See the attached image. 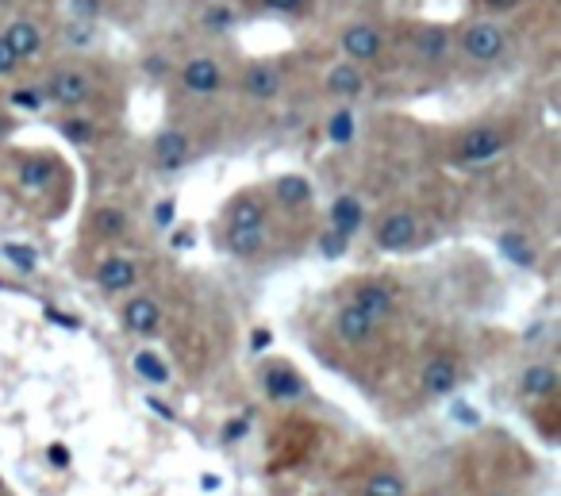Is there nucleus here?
Instances as JSON below:
<instances>
[{"mask_svg": "<svg viewBox=\"0 0 561 496\" xmlns=\"http://www.w3.org/2000/svg\"><path fill=\"white\" fill-rule=\"evenodd\" d=\"M454 43H458V50H462L469 62H477V66H496V62H504L508 50H512V31L500 24L496 16H477V20H469V24L458 27Z\"/></svg>", "mask_w": 561, "mask_h": 496, "instance_id": "nucleus-1", "label": "nucleus"}, {"mask_svg": "<svg viewBox=\"0 0 561 496\" xmlns=\"http://www.w3.org/2000/svg\"><path fill=\"white\" fill-rule=\"evenodd\" d=\"M43 93H47V104H58V108L74 112V108H85L89 100L97 97V81L81 66H58L43 81Z\"/></svg>", "mask_w": 561, "mask_h": 496, "instance_id": "nucleus-2", "label": "nucleus"}, {"mask_svg": "<svg viewBox=\"0 0 561 496\" xmlns=\"http://www.w3.org/2000/svg\"><path fill=\"white\" fill-rule=\"evenodd\" d=\"M508 150V135L500 131L496 124H477L469 127L462 139H458V147H454V158L462 162V166H485L492 158H500Z\"/></svg>", "mask_w": 561, "mask_h": 496, "instance_id": "nucleus-3", "label": "nucleus"}, {"mask_svg": "<svg viewBox=\"0 0 561 496\" xmlns=\"http://www.w3.org/2000/svg\"><path fill=\"white\" fill-rule=\"evenodd\" d=\"M339 50L346 62L369 66V62H381V54H385V35H381L377 24L358 20V24H346L339 31Z\"/></svg>", "mask_w": 561, "mask_h": 496, "instance_id": "nucleus-4", "label": "nucleus"}, {"mask_svg": "<svg viewBox=\"0 0 561 496\" xmlns=\"http://www.w3.org/2000/svg\"><path fill=\"white\" fill-rule=\"evenodd\" d=\"M177 81H181V89L189 97H216L223 85H227V74H223V66L212 54H196L189 62H181Z\"/></svg>", "mask_w": 561, "mask_h": 496, "instance_id": "nucleus-5", "label": "nucleus"}, {"mask_svg": "<svg viewBox=\"0 0 561 496\" xmlns=\"http://www.w3.org/2000/svg\"><path fill=\"white\" fill-rule=\"evenodd\" d=\"M0 39L16 50L20 62H31V58H43L47 54V27L31 16H12L8 24L0 27Z\"/></svg>", "mask_w": 561, "mask_h": 496, "instance_id": "nucleus-6", "label": "nucleus"}, {"mask_svg": "<svg viewBox=\"0 0 561 496\" xmlns=\"http://www.w3.org/2000/svg\"><path fill=\"white\" fill-rule=\"evenodd\" d=\"M281 89H285V74L277 62H246L243 74H239V93L246 100L266 104V100L281 97Z\"/></svg>", "mask_w": 561, "mask_h": 496, "instance_id": "nucleus-7", "label": "nucleus"}, {"mask_svg": "<svg viewBox=\"0 0 561 496\" xmlns=\"http://www.w3.org/2000/svg\"><path fill=\"white\" fill-rule=\"evenodd\" d=\"M189 158H193V139H189L181 127H166V131H158V139H154V166H158L162 174L181 170Z\"/></svg>", "mask_w": 561, "mask_h": 496, "instance_id": "nucleus-8", "label": "nucleus"}, {"mask_svg": "<svg viewBox=\"0 0 561 496\" xmlns=\"http://www.w3.org/2000/svg\"><path fill=\"white\" fill-rule=\"evenodd\" d=\"M415 235H419V224H415V216L408 212V208H392L389 216L377 224V247L381 250H408L415 243Z\"/></svg>", "mask_w": 561, "mask_h": 496, "instance_id": "nucleus-9", "label": "nucleus"}, {"mask_svg": "<svg viewBox=\"0 0 561 496\" xmlns=\"http://www.w3.org/2000/svg\"><path fill=\"white\" fill-rule=\"evenodd\" d=\"M323 89H327V97L335 100H354L366 93V70L358 66V62H335L327 77H323Z\"/></svg>", "mask_w": 561, "mask_h": 496, "instance_id": "nucleus-10", "label": "nucleus"}, {"mask_svg": "<svg viewBox=\"0 0 561 496\" xmlns=\"http://www.w3.org/2000/svg\"><path fill=\"white\" fill-rule=\"evenodd\" d=\"M450 47H454V31L450 27H419L415 31V54H419V62H427V66H442L446 58H450Z\"/></svg>", "mask_w": 561, "mask_h": 496, "instance_id": "nucleus-11", "label": "nucleus"}, {"mask_svg": "<svg viewBox=\"0 0 561 496\" xmlns=\"http://www.w3.org/2000/svg\"><path fill=\"white\" fill-rule=\"evenodd\" d=\"M373 331H377V323L369 320L362 308H354V304H342L339 312H335V335H339L342 343H350V347H362L373 339Z\"/></svg>", "mask_w": 561, "mask_h": 496, "instance_id": "nucleus-12", "label": "nucleus"}, {"mask_svg": "<svg viewBox=\"0 0 561 496\" xmlns=\"http://www.w3.org/2000/svg\"><path fill=\"white\" fill-rule=\"evenodd\" d=\"M135 281H139V266L131 258H123V254H112V258H104L97 266V285L108 289V293H123Z\"/></svg>", "mask_w": 561, "mask_h": 496, "instance_id": "nucleus-13", "label": "nucleus"}, {"mask_svg": "<svg viewBox=\"0 0 561 496\" xmlns=\"http://www.w3.org/2000/svg\"><path fill=\"white\" fill-rule=\"evenodd\" d=\"M123 323H127V331H135V335H154L158 331V323H162V308H158V300L154 297H131L123 304Z\"/></svg>", "mask_w": 561, "mask_h": 496, "instance_id": "nucleus-14", "label": "nucleus"}, {"mask_svg": "<svg viewBox=\"0 0 561 496\" xmlns=\"http://www.w3.org/2000/svg\"><path fill=\"white\" fill-rule=\"evenodd\" d=\"M350 304H354V308H362L373 323H381L392 312V293L385 289V285H377V281H366V285H358V289H354Z\"/></svg>", "mask_w": 561, "mask_h": 496, "instance_id": "nucleus-15", "label": "nucleus"}, {"mask_svg": "<svg viewBox=\"0 0 561 496\" xmlns=\"http://www.w3.org/2000/svg\"><path fill=\"white\" fill-rule=\"evenodd\" d=\"M454 385H458V366H454V358H431V362L423 366V393H427V397H446V393H454Z\"/></svg>", "mask_w": 561, "mask_h": 496, "instance_id": "nucleus-16", "label": "nucleus"}, {"mask_svg": "<svg viewBox=\"0 0 561 496\" xmlns=\"http://www.w3.org/2000/svg\"><path fill=\"white\" fill-rule=\"evenodd\" d=\"M362 220H366V208H362L358 197L346 193V197H339L331 204V231H339L346 239H354V231L362 227Z\"/></svg>", "mask_w": 561, "mask_h": 496, "instance_id": "nucleus-17", "label": "nucleus"}, {"mask_svg": "<svg viewBox=\"0 0 561 496\" xmlns=\"http://www.w3.org/2000/svg\"><path fill=\"white\" fill-rule=\"evenodd\" d=\"M54 174H58V166H54V158H39V154H31V158H24L20 162V185H24L27 193H39V189H47L50 181H54Z\"/></svg>", "mask_w": 561, "mask_h": 496, "instance_id": "nucleus-18", "label": "nucleus"}, {"mask_svg": "<svg viewBox=\"0 0 561 496\" xmlns=\"http://www.w3.org/2000/svg\"><path fill=\"white\" fill-rule=\"evenodd\" d=\"M227 250L239 258H254L258 250L266 247V227H227Z\"/></svg>", "mask_w": 561, "mask_h": 496, "instance_id": "nucleus-19", "label": "nucleus"}, {"mask_svg": "<svg viewBox=\"0 0 561 496\" xmlns=\"http://www.w3.org/2000/svg\"><path fill=\"white\" fill-rule=\"evenodd\" d=\"M266 393L273 400H296L304 393V381H300L289 366H273V370L266 373Z\"/></svg>", "mask_w": 561, "mask_h": 496, "instance_id": "nucleus-20", "label": "nucleus"}, {"mask_svg": "<svg viewBox=\"0 0 561 496\" xmlns=\"http://www.w3.org/2000/svg\"><path fill=\"white\" fill-rule=\"evenodd\" d=\"M273 193H277V200H281L285 208H300V204H308V200H312V185H308V177L285 174V177H277Z\"/></svg>", "mask_w": 561, "mask_h": 496, "instance_id": "nucleus-21", "label": "nucleus"}, {"mask_svg": "<svg viewBox=\"0 0 561 496\" xmlns=\"http://www.w3.org/2000/svg\"><path fill=\"white\" fill-rule=\"evenodd\" d=\"M227 227H266V208L258 197H239L227 212Z\"/></svg>", "mask_w": 561, "mask_h": 496, "instance_id": "nucleus-22", "label": "nucleus"}, {"mask_svg": "<svg viewBox=\"0 0 561 496\" xmlns=\"http://www.w3.org/2000/svg\"><path fill=\"white\" fill-rule=\"evenodd\" d=\"M500 254L515 262V266H523V270H531L535 266V247H531V239H523L519 231H504L500 235Z\"/></svg>", "mask_w": 561, "mask_h": 496, "instance_id": "nucleus-23", "label": "nucleus"}, {"mask_svg": "<svg viewBox=\"0 0 561 496\" xmlns=\"http://www.w3.org/2000/svg\"><path fill=\"white\" fill-rule=\"evenodd\" d=\"M523 393L527 397H554L558 393V373L538 362V366H531V370L523 373Z\"/></svg>", "mask_w": 561, "mask_h": 496, "instance_id": "nucleus-24", "label": "nucleus"}, {"mask_svg": "<svg viewBox=\"0 0 561 496\" xmlns=\"http://www.w3.org/2000/svg\"><path fill=\"white\" fill-rule=\"evenodd\" d=\"M131 366H135V373H139L143 381H150V385H166V381H170V366H166L154 350H139V354L131 358Z\"/></svg>", "mask_w": 561, "mask_h": 496, "instance_id": "nucleus-25", "label": "nucleus"}, {"mask_svg": "<svg viewBox=\"0 0 561 496\" xmlns=\"http://www.w3.org/2000/svg\"><path fill=\"white\" fill-rule=\"evenodd\" d=\"M366 496H408V485L396 473H373L366 481Z\"/></svg>", "mask_w": 561, "mask_h": 496, "instance_id": "nucleus-26", "label": "nucleus"}, {"mask_svg": "<svg viewBox=\"0 0 561 496\" xmlns=\"http://www.w3.org/2000/svg\"><path fill=\"white\" fill-rule=\"evenodd\" d=\"M327 139H331L335 147H346V143L354 139V112H350V108H339V112L331 116V124H327Z\"/></svg>", "mask_w": 561, "mask_h": 496, "instance_id": "nucleus-27", "label": "nucleus"}, {"mask_svg": "<svg viewBox=\"0 0 561 496\" xmlns=\"http://www.w3.org/2000/svg\"><path fill=\"white\" fill-rule=\"evenodd\" d=\"M93 227H97L100 235L116 239V235H123V227H127V216H123L120 208H100L97 216H93Z\"/></svg>", "mask_w": 561, "mask_h": 496, "instance_id": "nucleus-28", "label": "nucleus"}, {"mask_svg": "<svg viewBox=\"0 0 561 496\" xmlns=\"http://www.w3.org/2000/svg\"><path fill=\"white\" fill-rule=\"evenodd\" d=\"M66 16H70V20L100 24V16H104V0H66Z\"/></svg>", "mask_w": 561, "mask_h": 496, "instance_id": "nucleus-29", "label": "nucleus"}, {"mask_svg": "<svg viewBox=\"0 0 561 496\" xmlns=\"http://www.w3.org/2000/svg\"><path fill=\"white\" fill-rule=\"evenodd\" d=\"M4 258H8L20 273H35V266H39V254L27 250L24 243H4Z\"/></svg>", "mask_w": 561, "mask_h": 496, "instance_id": "nucleus-30", "label": "nucleus"}, {"mask_svg": "<svg viewBox=\"0 0 561 496\" xmlns=\"http://www.w3.org/2000/svg\"><path fill=\"white\" fill-rule=\"evenodd\" d=\"M66 43L93 47L97 43V24H89V20H66Z\"/></svg>", "mask_w": 561, "mask_h": 496, "instance_id": "nucleus-31", "label": "nucleus"}, {"mask_svg": "<svg viewBox=\"0 0 561 496\" xmlns=\"http://www.w3.org/2000/svg\"><path fill=\"white\" fill-rule=\"evenodd\" d=\"M12 104L27 108V112H39L47 104V93H43V85H20V89H12Z\"/></svg>", "mask_w": 561, "mask_h": 496, "instance_id": "nucleus-32", "label": "nucleus"}, {"mask_svg": "<svg viewBox=\"0 0 561 496\" xmlns=\"http://www.w3.org/2000/svg\"><path fill=\"white\" fill-rule=\"evenodd\" d=\"M231 24H235V8H223V4H212V8L204 12V27H208V31H227Z\"/></svg>", "mask_w": 561, "mask_h": 496, "instance_id": "nucleus-33", "label": "nucleus"}, {"mask_svg": "<svg viewBox=\"0 0 561 496\" xmlns=\"http://www.w3.org/2000/svg\"><path fill=\"white\" fill-rule=\"evenodd\" d=\"M62 135L74 139V143H89L93 139V127H89V120H81V116H70V120H62Z\"/></svg>", "mask_w": 561, "mask_h": 496, "instance_id": "nucleus-34", "label": "nucleus"}, {"mask_svg": "<svg viewBox=\"0 0 561 496\" xmlns=\"http://www.w3.org/2000/svg\"><path fill=\"white\" fill-rule=\"evenodd\" d=\"M308 4L312 0H262V8L277 12V16H300V12H308Z\"/></svg>", "mask_w": 561, "mask_h": 496, "instance_id": "nucleus-35", "label": "nucleus"}, {"mask_svg": "<svg viewBox=\"0 0 561 496\" xmlns=\"http://www.w3.org/2000/svg\"><path fill=\"white\" fill-rule=\"evenodd\" d=\"M473 4H477L485 16H496V20L515 12V8H523V0H473Z\"/></svg>", "mask_w": 561, "mask_h": 496, "instance_id": "nucleus-36", "label": "nucleus"}, {"mask_svg": "<svg viewBox=\"0 0 561 496\" xmlns=\"http://www.w3.org/2000/svg\"><path fill=\"white\" fill-rule=\"evenodd\" d=\"M20 66H24V62L16 58V50L0 39V77H16L20 74Z\"/></svg>", "mask_w": 561, "mask_h": 496, "instance_id": "nucleus-37", "label": "nucleus"}, {"mask_svg": "<svg viewBox=\"0 0 561 496\" xmlns=\"http://www.w3.org/2000/svg\"><path fill=\"white\" fill-rule=\"evenodd\" d=\"M346 243H350V239H346V235H339V231H327V235H323V239H319V250H323V254H327V258H339L342 250H346Z\"/></svg>", "mask_w": 561, "mask_h": 496, "instance_id": "nucleus-38", "label": "nucleus"}, {"mask_svg": "<svg viewBox=\"0 0 561 496\" xmlns=\"http://www.w3.org/2000/svg\"><path fill=\"white\" fill-rule=\"evenodd\" d=\"M173 216H177V204H173V200H158V204H154V224L158 227H170Z\"/></svg>", "mask_w": 561, "mask_h": 496, "instance_id": "nucleus-39", "label": "nucleus"}, {"mask_svg": "<svg viewBox=\"0 0 561 496\" xmlns=\"http://www.w3.org/2000/svg\"><path fill=\"white\" fill-rule=\"evenodd\" d=\"M50 462H54V466H70V450L62 447V443H58V447H50Z\"/></svg>", "mask_w": 561, "mask_h": 496, "instance_id": "nucleus-40", "label": "nucleus"}, {"mask_svg": "<svg viewBox=\"0 0 561 496\" xmlns=\"http://www.w3.org/2000/svg\"><path fill=\"white\" fill-rule=\"evenodd\" d=\"M454 416H458L465 427H473V423H477V412H473V408H465V404H458V408H454Z\"/></svg>", "mask_w": 561, "mask_h": 496, "instance_id": "nucleus-41", "label": "nucleus"}, {"mask_svg": "<svg viewBox=\"0 0 561 496\" xmlns=\"http://www.w3.org/2000/svg\"><path fill=\"white\" fill-rule=\"evenodd\" d=\"M147 404H150V408H154V412H158V416H162V420H173V412H170V408H166V404H162V400L147 397Z\"/></svg>", "mask_w": 561, "mask_h": 496, "instance_id": "nucleus-42", "label": "nucleus"}, {"mask_svg": "<svg viewBox=\"0 0 561 496\" xmlns=\"http://www.w3.org/2000/svg\"><path fill=\"white\" fill-rule=\"evenodd\" d=\"M189 243H193V231H177V235H173V247L177 250H185Z\"/></svg>", "mask_w": 561, "mask_h": 496, "instance_id": "nucleus-43", "label": "nucleus"}, {"mask_svg": "<svg viewBox=\"0 0 561 496\" xmlns=\"http://www.w3.org/2000/svg\"><path fill=\"white\" fill-rule=\"evenodd\" d=\"M8 135H12V120H8V116H4V112H0V143H4V139H8Z\"/></svg>", "mask_w": 561, "mask_h": 496, "instance_id": "nucleus-44", "label": "nucleus"}]
</instances>
